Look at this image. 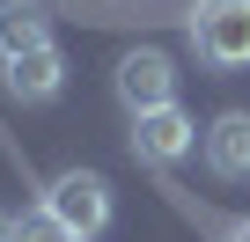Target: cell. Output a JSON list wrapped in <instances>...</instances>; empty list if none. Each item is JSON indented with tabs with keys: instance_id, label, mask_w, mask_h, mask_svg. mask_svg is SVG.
<instances>
[{
	"instance_id": "obj_1",
	"label": "cell",
	"mask_w": 250,
	"mask_h": 242,
	"mask_svg": "<svg viewBox=\"0 0 250 242\" xmlns=\"http://www.w3.org/2000/svg\"><path fill=\"white\" fill-rule=\"evenodd\" d=\"M140 8H177L184 37L206 66H221V74L250 66V0H140Z\"/></svg>"
},
{
	"instance_id": "obj_6",
	"label": "cell",
	"mask_w": 250,
	"mask_h": 242,
	"mask_svg": "<svg viewBox=\"0 0 250 242\" xmlns=\"http://www.w3.org/2000/svg\"><path fill=\"white\" fill-rule=\"evenodd\" d=\"M206 169L221 184H243L250 176V110H221L206 125Z\"/></svg>"
},
{
	"instance_id": "obj_10",
	"label": "cell",
	"mask_w": 250,
	"mask_h": 242,
	"mask_svg": "<svg viewBox=\"0 0 250 242\" xmlns=\"http://www.w3.org/2000/svg\"><path fill=\"white\" fill-rule=\"evenodd\" d=\"M0 242H15V220H8V213H0Z\"/></svg>"
},
{
	"instance_id": "obj_9",
	"label": "cell",
	"mask_w": 250,
	"mask_h": 242,
	"mask_svg": "<svg viewBox=\"0 0 250 242\" xmlns=\"http://www.w3.org/2000/svg\"><path fill=\"white\" fill-rule=\"evenodd\" d=\"M15 242H81L59 213H44V205H30V213H15Z\"/></svg>"
},
{
	"instance_id": "obj_3",
	"label": "cell",
	"mask_w": 250,
	"mask_h": 242,
	"mask_svg": "<svg viewBox=\"0 0 250 242\" xmlns=\"http://www.w3.org/2000/svg\"><path fill=\"white\" fill-rule=\"evenodd\" d=\"M110 88H118V103L125 110H162V103H177V66L155 52V44H140V52H125L118 59V74H110Z\"/></svg>"
},
{
	"instance_id": "obj_5",
	"label": "cell",
	"mask_w": 250,
	"mask_h": 242,
	"mask_svg": "<svg viewBox=\"0 0 250 242\" xmlns=\"http://www.w3.org/2000/svg\"><path fill=\"white\" fill-rule=\"evenodd\" d=\"M0 88H8L15 103H52L59 88H66V59H59V44H37V52H15V59H0Z\"/></svg>"
},
{
	"instance_id": "obj_7",
	"label": "cell",
	"mask_w": 250,
	"mask_h": 242,
	"mask_svg": "<svg viewBox=\"0 0 250 242\" xmlns=\"http://www.w3.org/2000/svg\"><path fill=\"white\" fill-rule=\"evenodd\" d=\"M155 191H162V198H169V213H184L199 235H213V242H250V213H213V205H199L169 169H155Z\"/></svg>"
},
{
	"instance_id": "obj_8",
	"label": "cell",
	"mask_w": 250,
	"mask_h": 242,
	"mask_svg": "<svg viewBox=\"0 0 250 242\" xmlns=\"http://www.w3.org/2000/svg\"><path fill=\"white\" fill-rule=\"evenodd\" d=\"M37 44H52V15L37 0H8V8H0V59L37 52Z\"/></svg>"
},
{
	"instance_id": "obj_4",
	"label": "cell",
	"mask_w": 250,
	"mask_h": 242,
	"mask_svg": "<svg viewBox=\"0 0 250 242\" xmlns=\"http://www.w3.org/2000/svg\"><path fill=\"white\" fill-rule=\"evenodd\" d=\"M191 147H199V125H191L177 103H162V110H140V117H133V154H140L147 169H177Z\"/></svg>"
},
{
	"instance_id": "obj_2",
	"label": "cell",
	"mask_w": 250,
	"mask_h": 242,
	"mask_svg": "<svg viewBox=\"0 0 250 242\" xmlns=\"http://www.w3.org/2000/svg\"><path fill=\"white\" fill-rule=\"evenodd\" d=\"M44 213H59V220L88 242V235L110 227V184H103L96 169H59V176L44 184Z\"/></svg>"
}]
</instances>
